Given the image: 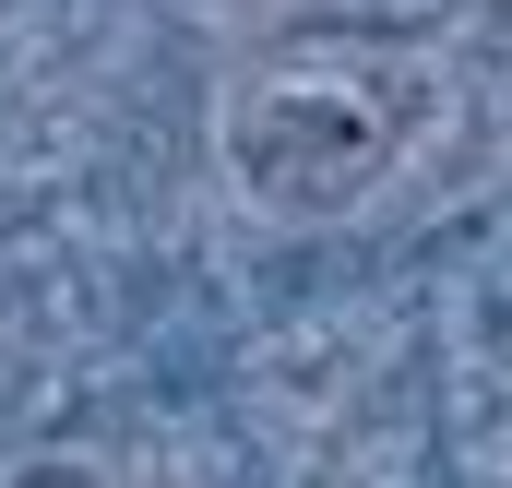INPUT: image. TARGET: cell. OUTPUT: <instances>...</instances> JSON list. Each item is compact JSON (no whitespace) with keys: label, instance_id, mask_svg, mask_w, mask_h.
<instances>
[{"label":"cell","instance_id":"6da1fadb","mask_svg":"<svg viewBox=\"0 0 512 488\" xmlns=\"http://www.w3.org/2000/svg\"><path fill=\"white\" fill-rule=\"evenodd\" d=\"M298 143V167L262 191V203H346L370 167L393 155V120H358V96L346 84H274V96H251L239 108V167H262V155H286Z\"/></svg>","mask_w":512,"mask_h":488}]
</instances>
